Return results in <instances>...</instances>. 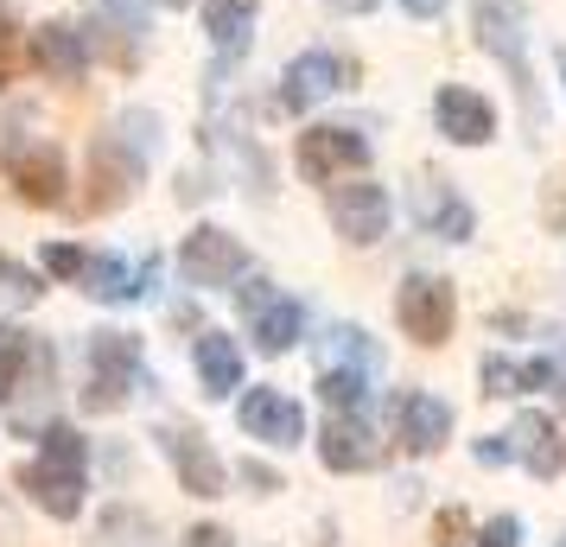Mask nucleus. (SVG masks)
Wrapping results in <instances>:
<instances>
[{
	"mask_svg": "<svg viewBox=\"0 0 566 547\" xmlns=\"http://www.w3.org/2000/svg\"><path fill=\"white\" fill-rule=\"evenodd\" d=\"M471 20H478V45L510 71L528 128H541V122H547V108H541L535 64H528V27H522V7H510V0H471Z\"/></svg>",
	"mask_w": 566,
	"mask_h": 547,
	"instance_id": "obj_2",
	"label": "nucleus"
},
{
	"mask_svg": "<svg viewBox=\"0 0 566 547\" xmlns=\"http://www.w3.org/2000/svg\"><path fill=\"white\" fill-rule=\"evenodd\" d=\"M140 389H154L147 357H140V338L134 332H96L90 338V389H83V408L90 414H122Z\"/></svg>",
	"mask_w": 566,
	"mask_h": 547,
	"instance_id": "obj_3",
	"label": "nucleus"
},
{
	"mask_svg": "<svg viewBox=\"0 0 566 547\" xmlns=\"http://www.w3.org/2000/svg\"><path fill=\"white\" fill-rule=\"evenodd\" d=\"M27 57L45 83L77 90V83L90 77V32H77L71 20H45V27L27 32Z\"/></svg>",
	"mask_w": 566,
	"mask_h": 547,
	"instance_id": "obj_14",
	"label": "nucleus"
},
{
	"mask_svg": "<svg viewBox=\"0 0 566 547\" xmlns=\"http://www.w3.org/2000/svg\"><path fill=\"white\" fill-rule=\"evenodd\" d=\"M235 427L261 445H281V452L286 445H306V408L281 389H249L235 401Z\"/></svg>",
	"mask_w": 566,
	"mask_h": 547,
	"instance_id": "obj_15",
	"label": "nucleus"
},
{
	"mask_svg": "<svg viewBox=\"0 0 566 547\" xmlns=\"http://www.w3.org/2000/svg\"><path fill=\"white\" fill-rule=\"evenodd\" d=\"M39 267H45V281L77 287L83 267H90V249H77V242H45V249H39Z\"/></svg>",
	"mask_w": 566,
	"mask_h": 547,
	"instance_id": "obj_28",
	"label": "nucleus"
},
{
	"mask_svg": "<svg viewBox=\"0 0 566 547\" xmlns=\"http://www.w3.org/2000/svg\"><path fill=\"white\" fill-rule=\"evenodd\" d=\"M318 459H325V471H344V477L382 465V445H376L369 414H325V427H318Z\"/></svg>",
	"mask_w": 566,
	"mask_h": 547,
	"instance_id": "obj_17",
	"label": "nucleus"
},
{
	"mask_svg": "<svg viewBox=\"0 0 566 547\" xmlns=\"http://www.w3.org/2000/svg\"><path fill=\"white\" fill-rule=\"evenodd\" d=\"M478 547H522V516H490L478 528Z\"/></svg>",
	"mask_w": 566,
	"mask_h": 547,
	"instance_id": "obj_34",
	"label": "nucleus"
},
{
	"mask_svg": "<svg viewBox=\"0 0 566 547\" xmlns=\"http://www.w3.org/2000/svg\"><path fill=\"white\" fill-rule=\"evenodd\" d=\"M433 128L452 147H490L496 140V103L471 83H439L433 90Z\"/></svg>",
	"mask_w": 566,
	"mask_h": 547,
	"instance_id": "obj_13",
	"label": "nucleus"
},
{
	"mask_svg": "<svg viewBox=\"0 0 566 547\" xmlns=\"http://www.w3.org/2000/svg\"><path fill=\"white\" fill-rule=\"evenodd\" d=\"M350 83H363V64H357V57L312 45V52H300V57L281 71V115H312L318 103L344 96Z\"/></svg>",
	"mask_w": 566,
	"mask_h": 547,
	"instance_id": "obj_5",
	"label": "nucleus"
},
{
	"mask_svg": "<svg viewBox=\"0 0 566 547\" xmlns=\"http://www.w3.org/2000/svg\"><path fill=\"white\" fill-rule=\"evenodd\" d=\"M249 325H255V350H261V357H286L293 344L306 338V306H300L293 293H274Z\"/></svg>",
	"mask_w": 566,
	"mask_h": 547,
	"instance_id": "obj_23",
	"label": "nucleus"
},
{
	"mask_svg": "<svg viewBox=\"0 0 566 547\" xmlns=\"http://www.w3.org/2000/svg\"><path fill=\"white\" fill-rule=\"evenodd\" d=\"M154 440H159V452H166V465H172V477H179L185 496H198V503H217V496H223L230 465L217 459V445H210L198 427H185V420H159Z\"/></svg>",
	"mask_w": 566,
	"mask_h": 547,
	"instance_id": "obj_6",
	"label": "nucleus"
},
{
	"mask_svg": "<svg viewBox=\"0 0 566 547\" xmlns=\"http://www.w3.org/2000/svg\"><path fill=\"white\" fill-rule=\"evenodd\" d=\"M185 547H235L230 528H217V522H198L191 535H185Z\"/></svg>",
	"mask_w": 566,
	"mask_h": 547,
	"instance_id": "obj_36",
	"label": "nucleus"
},
{
	"mask_svg": "<svg viewBox=\"0 0 566 547\" xmlns=\"http://www.w3.org/2000/svg\"><path fill=\"white\" fill-rule=\"evenodd\" d=\"M159 267H166L159 255H147L140 267H128L122 255H90L77 287L90 293V299H103V306H128V299H147V287L159 281Z\"/></svg>",
	"mask_w": 566,
	"mask_h": 547,
	"instance_id": "obj_20",
	"label": "nucleus"
},
{
	"mask_svg": "<svg viewBox=\"0 0 566 547\" xmlns=\"http://www.w3.org/2000/svg\"><path fill=\"white\" fill-rule=\"evenodd\" d=\"M408 210H413V223H420L427 235H439V242H471V235H478V210L464 204L446 179H420L413 198H408Z\"/></svg>",
	"mask_w": 566,
	"mask_h": 547,
	"instance_id": "obj_19",
	"label": "nucleus"
},
{
	"mask_svg": "<svg viewBox=\"0 0 566 547\" xmlns=\"http://www.w3.org/2000/svg\"><path fill=\"white\" fill-rule=\"evenodd\" d=\"M471 541H478V528H471V516H464L459 503L433 516V547H471Z\"/></svg>",
	"mask_w": 566,
	"mask_h": 547,
	"instance_id": "obj_31",
	"label": "nucleus"
},
{
	"mask_svg": "<svg viewBox=\"0 0 566 547\" xmlns=\"http://www.w3.org/2000/svg\"><path fill=\"white\" fill-rule=\"evenodd\" d=\"M57 395V344L27 332V325H0V408L20 433H39V420Z\"/></svg>",
	"mask_w": 566,
	"mask_h": 547,
	"instance_id": "obj_1",
	"label": "nucleus"
},
{
	"mask_svg": "<svg viewBox=\"0 0 566 547\" xmlns=\"http://www.w3.org/2000/svg\"><path fill=\"white\" fill-rule=\"evenodd\" d=\"M140 179H147V159L115 128L96 134V147H90V210H122L140 191Z\"/></svg>",
	"mask_w": 566,
	"mask_h": 547,
	"instance_id": "obj_11",
	"label": "nucleus"
},
{
	"mask_svg": "<svg viewBox=\"0 0 566 547\" xmlns=\"http://www.w3.org/2000/svg\"><path fill=\"white\" fill-rule=\"evenodd\" d=\"M395 318H401V332L413 344L439 350V344L452 338V325H459V293H452L446 274H408L401 293H395Z\"/></svg>",
	"mask_w": 566,
	"mask_h": 547,
	"instance_id": "obj_8",
	"label": "nucleus"
},
{
	"mask_svg": "<svg viewBox=\"0 0 566 547\" xmlns=\"http://www.w3.org/2000/svg\"><path fill=\"white\" fill-rule=\"evenodd\" d=\"M325 217H332V230L350 242V249H376L388 235V223H395V204H388V191L369 172H357V179H337L332 185V204H325Z\"/></svg>",
	"mask_w": 566,
	"mask_h": 547,
	"instance_id": "obj_9",
	"label": "nucleus"
},
{
	"mask_svg": "<svg viewBox=\"0 0 566 547\" xmlns=\"http://www.w3.org/2000/svg\"><path fill=\"white\" fill-rule=\"evenodd\" d=\"M369 159H376L369 134L337 128V122H312V128L293 140V166H300V179L325 185V191H332L337 179H357V172H369Z\"/></svg>",
	"mask_w": 566,
	"mask_h": 547,
	"instance_id": "obj_4",
	"label": "nucleus"
},
{
	"mask_svg": "<svg viewBox=\"0 0 566 547\" xmlns=\"http://www.w3.org/2000/svg\"><path fill=\"white\" fill-rule=\"evenodd\" d=\"M159 7H172V13H179V7H191V0H159Z\"/></svg>",
	"mask_w": 566,
	"mask_h": 547,
	"instance_id": "obj_40",
	"label": "nucleus"
},
{
	"mask_svg": "<svg viewBox=\"0 0 566 547\" xmlns=\"http://www.w3.org/2000/svg\"><path fill=\"white\" fill-rule=\"evenodd\" d=\"M20 39H27V32H20V13H13V0H0V64L20 52Z\"/></svg>",
	"mask_w": 566,
	"mask_h": 547,
	"instance_id": "obj_35",
	"label": "nucleus"
},
{
	"mask_svg": "<svg viewBox=\"0 0 566 547\" xmlns=\"http://www.w3.org/2000/svg\"><path fill=\"white\" fill-rule=\"evenodd\" d=\"M337 13H350V20H363V13H376V0H332Z\"/></svg>",
	"mask_w": 566,
	"mask_h": 547,
	"instance_id": "obj_39",
	"label": "nucleus"
},
{
	"mask_svg": "<svg viewBox=\"0 0 566 547\" xmlns=\"http://www.w3.org/2000/svg\"><path fill=\"white\" fill-rule=\"evenodd\" d=\"M235 477H242V484H249L255 496H274V491H286V477H281L274 465H261V459H242V465H235Z\"/></svg>",
	"mask_w": 566,
	"mask_h": 547,
	"instance_id": "obj_32",
	"label": "nucleus"
},
{
	"mask_svg": "<svg viewBox=\"0 0 566 547\" xmlns=\"http://www.w3.org/2000/svg\"><path fill=\"white\" fill-rule=\"evenodd\" d=\"M560 547H566V541H560Z\"/></svg>",
	"mask_w": 566,
	"mask_h": 547,
	"instance_id": "obj_42",
	"label": "nucleus"
},
{
	"mask_svg": "<svg viewBox=\"0 0 566 547\" xmlns=\"http://www.w3.org/2000/svg\"><path fill=\"white\" fill-rule=\"evenodd\" d=\"M478 382H484L490 401H515V395H522V369H515V357H484Z\"/></svg>",
	"mask_w": 566,
	"mask_h": 547,
	"instance_id": "obj_30",
	"label": "nucleus"
},
{
	"mask_svg": "<svg viewBox=\"0 0 566 547\" xmlns=\"http://www.w3.org/2000/svg\"><path fill=\"white\" fill-rule=\"evenodd\" d=\"M446 7H452V0H401V13H408V20H427V27L446 20Z\"/></svg>",
	"mask_w": 566,
	"mask_h": 547,
	"instance_id": "obj_38",
	"label": "nucleus"
},
{
	"mask_svg": "<svg viewBox=\"0 0 566 547\" xmlns=\"http://www.w3.org/2000/svg\"><path fill=\"white\" fill-rule=\"evenodd\" d=\"M318 369H363V376H376L382 369V344L369 332H357V325H332L318 338Z\"/></svg>",
	"mask_w": 566,
	"mask_h": 547,
	"instance_id": "obj_25",
	"label": "nucleus"
},
{
	"mask_svg": "<svg viewBox=\"0 0 566 547\" xmlns=\"http://www.w3.org/2000/svg\"><path fill=\"white\" fill-rule=\"evenodd\" d=\"M0 166H7V185L39 210L64 204V191H71L64 147H57V140H7V147H0Z\"/></svg>",
	"mask_w": 566,
	"mask_h": 547,
	"instance_id": "obj_10",
	"label": "nucleus"
},
{
	"mask_svg": "<svg viewBox=\"0 0 566 547\" xmlns=\"http://www.w3.org/2000/svg\"><path fill=\"white\" fill-rule=\"evenodd\" d=\"M471 452H478V465H503V459H510V440H503V433H484Z\"/></svg>",
	"mask_w": 566,
	"mask_h": 547,
	"instance_id": "obj_37",
	"label": "nucleus"
},
{
	"mask_svg": "<svg viewBox=\"0 0 566 547\" xmlns=\"http://www.w3.org/2000/svg\"><path fill=\"white\" fill-rule=\"evenodd\" d=\"M20 491L32 496V509H45L57 522L83 516V496H90V465H64V459H27L20 465Z\"/></svg>",
	"mask_w": 566,
	"mask_h": 547,
	"instance_id": "obj_12",
	"label": "nucleus"
},
{
	"mask_svg": "<svg viewBox=\"0 0 566 547\" xmlns=\"http://www.w3.org/2000/svg\"><path fill=\"white\" fill-rule=\"evenodd\" d=\"M503 440H510V459H522V471L541 477V484L566 471V440H560V427H554V414H541V408H522Z\"/></svg>",
	"mask_w": 566,
	"mask_h": 547,
	"instance_id": "obj_18",
	"label": "nucleus"
},
{
	"mask_svg": "<svg viewBox=\"0 0 566 547\" xmlns=\"http://www.w3.org/2000/svg\"><path fill=\"white\" fill-rule=\"evenodd\" d=\"M268 299H274V281H268V274H255V267H249V274H242V287H235V306H242V313L255 318L261 306H268Z\"/></svg>",
	"mask_w": 566,
	"mask_h": 547,
	"instance_id": "obj_33",
	"label": "nucleus"
},
{
	"mask_svg": "<svg viewBox=\"0 0 566 547\" xmlns=\"http://www.w3.org/2000/svg\"><path fill=\"white\" fill-rule=\"evenodd\" d=\"M318 401L332 414H369V376L363 369H318Z\"/></svg>",
	"mask_w": 566,
	"mask_h": 547,
	"instance_id": "obj_26",
	"label": "nucleus"
},
{
	"mask_svg": "<svg viewBox=\"0 0 566 547\" xmlns=\"http://www.w3.org/2000/svg\"><path fill=\"white\" fill-rule=\"evenodd\" d=\"M249 267H255V261H249V249H242V235L217 230V223H198V230L179 242V274H185V287H198V293L235 287Z\"/></svg>",
	"mask_w": 566,
	"mask_h": 547,
	"instance_id": "obj_7",
	"label": "nucleus"
},
{
	"mask_svg": "<svg viewBox=\"0 0 566 547\" xmlns=\"http://www.w3.org/2000/svg\"><path fill=\"white\" fill-rule=\"evenodd\" d=\"M0 293H13L20 306H39V299H45V274H32L27 261H13L0 249Z\"/></svg>",
	"mask_w": 566,
	"mask_h": 547,
	"instance_id": "obj_29",
	"label": "nucleus"
},
{
	"mask_svg": "<svg viewBox=\"0 0 566 547\" xmlns=\"http://www.w3.org/2000/svg\"><path fill=\"white\" fill-rule=\"evenodd\" d=\"M560 83H566V52H560Z\"/></svg>",
	"mask_w": 566,
	"mask_h": 547,
	"instance_id": "obj_41",
	"label": "nucleus"
},
{
	"mask_svg": "<svg viewBox=\"0 0 566 547\" xmlns=\"http://www.w3.org/2000/svg\"><path fill=\"white\" fill-rule=\"evenodd\" d=\"M205 32L217 57H242L249 52V32H255V0H205Z\"/></svg>",
	"mask_w": 566,
	"mask_h": 547,
	"instance_id": "obj_24",
	"label": "nucleus"
},
{
	"mask_svg": "<svg viewBox=\"0 0 566 547\" xmlns=\"http://www.w3.org/2000/svg\"><path fill=\"white\" fill-rule=\"evenodd\" d=\"M395 440L408 445V452H439V445L452 440V408L439 401V395H427V389H413V395H401L395 401Z\"/></svg>",
	"mask_w": 566,
	"mask_h": 547,
	"instance_id": "obj_21",
	"label": "nucleus"
},
{
	"mask_svg": "<svg viewBox=\"0 0 566 547\" xmlns=\"http://www.w3.org/2000/svg\"><path fill=\"white\" fill-rule=\"evenodd\" d=\"M191 369H198V382H205L210 401H230V395L242 389V344H235L230 332H198Z\"/></svg>",
	"mask_w": 566,
	"mask_h": 547,
	"instance_id": "obj_22",
	"label": "nucleus"
},
{
	"mask_svg": "<svg viewBox=\"0 0 566 547\" xmlns=\"http://www.w3.org/2000/svg\"><path fill=\"white\" fill-rule=\"evenodd\" d=\"M90 7V32L122 71L140 64V45H147V7L154 0H83Z\"/></svg>",
	"mask_w": 566,
	"mask_h": 547,
	"instance_id": "obj_16",
	"label": "nucleus"
},
{
	"mask_svg": "<svg viewBox=\"0 0 566 547\" xmlns=\"http://www.w3.org/2000/svg\"><path fill=\"white\" fill-rule=\"evenodd\" d=\"M108 128L122 134V140H128L134 154L147 159V166H154V159H159V147H166V122H159L154 108H140V103H134V108H122V115H115Z\"/></svg>",
	"mask_w": 566,
	"mask_h": 547,
	"instance_id": "obj_27",
	"label": "nucleus"
}]
</instances>
